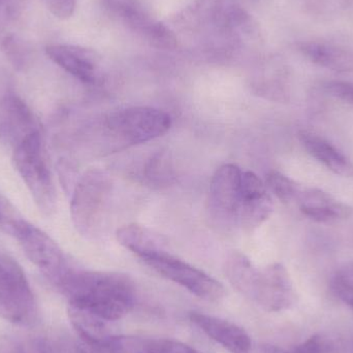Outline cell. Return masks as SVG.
<instances>
[{"label":"cell","mask_w":353,"mask_h":353,"mask_svg":"<svg viewBox=\"0 0 353 353\" xmlns=\"http://www.w3.org/2000/svg\"><path fill=\"white\" fill-rule=\"evenodd\" d=\"M323 89L332 97L353 105V83L329 81L323 84Z\"/></svg>","instance_id":"cell-27"},{"label":"cell","mask_w":353,"mask_h":353,"mask_svg":"<svg viewBox=\"0 0 353 353\" xmlns=\"http://www.w3.org/2000/svg\"><path fill=\"white\" fill-rule=\"evenodd\" d=\"M37 314L34 294L22 268L0 254V317L16 325H30Z\"/></svg>","instance_id":"cell-5"},{"label":"cell","mask_w":353,"mask_h":353,"mask_svg":"<svg viewBox=\"0 0 353 353\" xmlns=\"http://www.w3.org/2000/svg\"><path fill=\"white\" fill-rule=\"evenodd\" d=\"M189 317L191 323L228 352L252 353L250 337L239 325L205 313L192 312Z\"/></svg>","instance_id":"cell-12"},{"label":"cell","mask_w":353,"mask_h":353,"mask_svg":"<svg viewBox=\"0 0 353 353\" xmlns=\"http://www.w3.org/2000/svg\"><path fill=\"white\" fill-rule=\"evenodd\" d=\"M2 219V211H1V208H0V220Z\"/></svg>","instance_id":"cell-33"},{"label":"cell","mask_w":353,"mask_h":353,"mask_svg":"<svg viewBox=\"0 0 353 353\" xmlns=\"http://www.w3.org/2000/svg\"><path fill=\"white\" fill-rule=\"evenodd\" d=\"M298 50L312 63L336 72H353V52L323 41H301Z\"/></svg>","instance_id":"cell-15"},{"label":"cell","mask_w":353,"mask_h":353,"mask_svg":"<svg viewBox=\"0 0 353 353\" xmlns=\"http://www.w3.org/2000/svg\"><path fill=\"white\" fill-rule=\"evenodd\" d=\"M236 290L268 312L288 310L296 302L292 278L281 263L263 270L251 265L241 278Z\"/></svg>","instance_id":"cell-2"},{"label":"cell","mask_w":353,"mask_h":353,"mask_svg":"<svg viewBox=\"0 0 353 353\" xmlns=\"http://www.w3.org/2000/svg\"><path fill=\"white\" fill-rule=\"evenodd\" d=\"M299 139L307 152L330 171L345 178L353 175L352 161L331 143L309 132H301Z\"/></svg>","instance_id":"cell-16"},{"label":"cell","mask_w":353,"mask_h":353,"mask_svg":"<svg viewBox=\"0 0 353 353\" xmlns=\"http://www.w3.org/2000/svg\"><path fill=\"white\" fill-rule=\"evenodd\" d=\"M12 161L39 209L46 214L53 212L55 186L39 130L29 134L14 147Z\"/></svg>","instance_id":"cell-3"},{"label":"cell","mask_w":353,"mask_h":353,"mask_svg":"<svg viewBox=\"0 0 353 353\" xmlns=\"http://www.w3.org/2000/svg\"><path fill=\"white\" fill-rule=\"evenodd\" d=\"M8 228L14 234L26 256L52 280L59 284L70 269L58 245L43 230L23 219H10Z\"/></svg>","instance_id":"cell-8"},{"label":"cell","mask_w":353,"mask_h":353,"mask_svg":"<svg viewBox=\"0 0 353 353\" xmlns=\"http://www.w3.org/2000/svg\"><path fill=\"white\" fill-rule=\"evenodd\" d=\"M240 168L224 165L214 174L210 184V205L220 218L236 222L241 201Z\"/></svg>","instance_id":"cell-10"},{"label":"cell","mask_w":353,"mask_h":353,"mask_svg":"<svg viewBox=\"0 0 353 353\" xmlns=\"http://www.w3.org/2000/svg\"><path fill=\"white\" fill-rule=\"evenodd\" d=\"M332 290L340 301L353 308V263H345L336 272Z\"/></svg>","instance_id":"cell-22"},{"label":"cell","mask_w":353,"mask_h":353,"mask_svg":"<svg viewBox=\"0 0 353 353\" xmlns=\"http://www.w3.org/2000/svg\"><path fill=\"white\" fill-rule=\"evenodd\" d=\"M259 353H292L274 345H263L259 350Z\"/></svg>","instance_id":"cell-31"},{"label":"cell","mask_w":353,"mask_h":353,"mask_svg":"<svg viewBox=\"0 0 353 353\" xmlns=\"http://www.w3.org/2000/svg\"><path fill=\"white\" fill-rule=\"evenodd\" d=\"M273 208V201L263 180L253 172H243L236 223L244 230H254L269 219Z\"/></svg>","instance_id":"cell-9"},{"label":"cell","mask_w":353,"mask_h":353,"mask_svg":"<svg viewBox=\"0 0 353 353\" xmlns=\"http://www.w3.org/2000/svg\"><path fill=\"white\" fill-rule=\"evenodd\" d=\"M52 14L61 20L70 18L76 8L77 0H46Z\"/></svg>","instance_id":"cell-29"},{"label":"cell","mask_w":353,"mask_h":353,"mask_svg":"<svg viewBox=\"0 0 353 353\" xmlns=\"http://www.w3.org/2000/svg\"><path fill=\"white\" fill-rule=\"evenodd\" d=\"M99 353H150L146 339L137 337L112 336Z\"/></svg>","instance_id":"cell-23"},{"label":"cell","mask_w":353,"mask_h":353,"mask_svg":"<svg viewBox=\"0 0 353 353\" xmlns=\"http://www.w3.org/2000/svg\"><path fill=\"white\" fill-rule=\"evenodd\" d=\"M145 176L150 184L157 186L169 185L174 178V169L171 159L165 153H159L149 159L145 168Z\"/></svg>","instance_id":"cell-20"},{"label":"cell","mask_w":353,"mask_h":353,"mask_svg":"<svg viewBox=\"0 0 353 353\" xmlns=\"http://www.w3.org/2000/svg\"><path fill=\"white\" fill-rule=\"evenodd\" d=\"M268 188L284 203L299 201L305 188L296 181L278 171H271L267 176Z\"/></svg>","instance_id":"cell-19"},{"label":"cell","mask_w":353,"mask_h":353,"mask_svg":"<svg viewBox=\"0 0 353 353\" xmlns=\"http://www.w3.org/2000/svg\"><path fill=\"white\" fill-rule=\"evenodd\" d=\"M292 353H337V344L327 334H315L296 346Z\"/></svg>","instance_id":"cell-25"},{"label":"cell","mask_w":353,"mask_h":353,"mask_svg":"<svg viewBox=\"0 0 353 353\" xmlns=\"http://www.w3.org/2000/svg\"><path fill=\"white\" fill-rule=\"evenodd\" d=\"M111 188V178L101 170H90L80 179L72 195L70 211L74 226L81 234H92L99 225Z\"/></svg>","instance_id":"cell-7"},{"label":"cell","mask_w":353,"mask_h":353,"mask_svg":"<svg viewBox=\"0 0 353 353\" xmlns=\"http://www.w3.org/2000/svg\"><path fill=\"white\" fill-rule=\"evenodd\" d=\"M141 34L157 49L173 50L178 47L175 33L167 25L159 21L151 20Z\"/></svg>","instance_id":"cell-21"},{"label":"cell","mask_w":353,"mask_h":353,"mask_svg":"<svg viewBox=\"0 0 353 353\" xmlns=\"http://www.w3.org/2000/svg\"><path fill=\"white\" fill-rule=\"evenodd\" d=\"M48 57L85 84H94L99 77V56L88 48L74 45H50Z\"/></svg>","instance_id":"cell-11"},{"label":"cell","mask_w":353,"mask_h":353,"mask_svg":"<svg viewBox=\"0 0 353 353\" xmlns=\"http://www.w3.org/2000/svg\"><path fill=\"white\" fill-rule=\"evenodd\" d=\"M352 0H309V10L315 14H331L344 10Z\"/></svg>","instance_id":"cell-28"},{"label":"cell","mask_w":353,"mask_h":353,"mask_svg":"<svg viewBox=\"0 0 353 353\" xmlns=\"http://www.w3.org/2000/svg\"><path fill=\"white\" fill-rule=\"evenodd\" d=\"M169 114L150 107H130L113 112L105 119L109 136L124 145H139L169 132Z\"/></svg>","instance_id":"cell-4"},{"label":"cell","mask_w":353,"mask_h":353,"mask_svg":"<svg viewBox=\"0 0 353 353\" xmlns=\"http://www.w3.org/2000/svg\"><path fill=\"white\" fill-rule=\"evenodd\" d=\"M39 123L32 112L17 95L10 94L2 103L0 132L16 147L23 139L39 132Z\"/></svg>","instance_id":"cell-13"},{"label":"cell","mask_w":353,"mask_h":353,"mask_svg":"<svg viewBox=\"0 0 353 353\" xmlns=\"http://www.w3.org/2000/svg\"><path fill=\"white\" fill-rule=\"evenodd\" d=\"M58 286L68 305L86 309L109 323L125 316L136 304L134 281L121 273L70 270Z\"/></svg>","instance_id":"cell-1"},{"label":"cell","mask_w":353,"mask_h":353,"mask_svg":"<svg viewBox=\"0 0 353 353\" xmlns=\"http://www.w3.org/2000/svg\"><path fill=\"white\" fill-rule=\"evenodd\" d=\"M2 50L6 57L16 68L26 65L30 57V51L26 43L16 35H8L2 43Z\"/></svg>","instance_id":"cell-24"},{"label":"cell","mask_w":353,"mask_h":353,"mask_svg":"<svg viewBox=\"0 0 353 353\" xmlns=\"http://www.w3.org/2000/svg\"><path fill=\"white\" fill-rule=\"evenodd\" d=\"M140 259L159 275L182 286L201 300L218 302L225 294L221 282L165 250L155 251Z\"/></svg>","instance_id":"cell-6"},{"label":"cell","mask_w":353,"mask_h":353,"mask_svg":"<svg viewBox=\"0 0 353 353\" xmlns=\"http://www.w3.org/2000/svg\"><path fill=\"white\" fill-rule=\"evenodd\" d=\"M150 353H203L182 342L172 339H146Z\"/></svg>","instance_id":"cell-26"},{"label":"cell","mask_w":353,"mask_h":353,"mask_svg":"<svg viewBox=\"0 0 353 353\" xmlns=\"http://www.w3.org/2000/svg\"><path fill=\"white\" fill-rule=\"evenodd\" d=\"M298 203L306 217L323 223L347 219L353 212L352 207L338 201L330 193L315 188H305Z\"/></svg>","instance_id":"cell-14"},{"label":"cell","mask_w":353,"mask_h":353,"mask_svg":"<svg viewBox=\"0 0 353 353\" xmlns=\"http://www.w3.org/2000/svg\"><path fill=\"white\" fill-rule=\"evenodd\" d=\"M118 242L137 256L142 257L155 251L165 250V243L159 234L139 224L122 226L116 232Z\"/></svg>","instance_id":"cell-18"},{"label":"cell","mask_w":353,"mask_h":353,"mask_svg":"<svg viewBox=\"0 0 353 353\" xmlns=\"http://www.w3.org/2000/svg\"><path fill=\"white\" fill-rule=\"evenodd\" d=\"M6 1V0H0V6H2V4H3Z\"/></svg>","instance_id":"cell-32"},{"label":"cell","mask_w":353,"mask_h":353,"mask_svg":"<svg viewBox=\"0 0 353 353\" xmlns=\"http://www.w3.org/2000/svg\"><path fill=\"white\" fill-rule=\"evenodd\" d=\"M14 353H53V350L45 340L32 339L18 346Z\"/></svg>","instance_id":"cell-30"},{"label":"cell","mask_w":353,"mask_h":353,"mask_svg":"<svg viewBox=\"0 0 353 353\" xmlns=\"http://www.w3.org/2000/svg\"><path fill=\"white\" fill-rule=\"evenodd\" d=\"M68 317L81 341L97 353L113 336L108 329L109 321L86 309L68 305Z\"/></svg>","instance_id":"cell-17"}]
</instances>
